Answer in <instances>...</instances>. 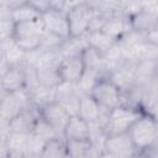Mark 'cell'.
I'll return each instance as SVG.
<instances>
[{"label": "cell", "instance_id": "26", "mask_svg": "<svg viewBox=\"0 0 158 158\" xmlns=\"http://www.w3.org/2000/svg\"><path fill=\"white\" fill-rule=\"evenodd\" d=\"M67 156L70 158H79L85 156L90 151V142L89 139H79V141H64Z\"/></svg>", "mask_w": 158, "mask_h": 158}, {"label": "cell", "instance_id": "38", "mask_svg": "<svg viewBox=\"0 0 158 158\" xmlns=\"http://www.w3.org/2000/svg\"><path fill=\"white\" fill-rule=\"evenodd\" d=\"M98 158H116V157H114L112 154H110L109 152H102Z\"/></svg>", "mask_w": 158, "mask_h": 158}, {"label": "cell", "instance_id": "4", "mask_svg": "<svg viewBox=\"0 0 158 158\" xmlns=\"http://www.w3.org/2000/svg\"><path fill=\"white\" fill-rule=\"evenodd\" d=\"M94 15L95 11L89 6L88 1H77L75 5L72 9H69V11L67 12L69 36L72 37L84 36L89 30V25Z\"/></svg>", "mask_w": 158, "mask_h": 158}, {"label": "cell", "instance_id": "20", "mask_svg": "<svg viewBox=\"0 0 158 158\" xmlns=\"http://www.w3.org/2000/svg\"><path fill=\"white\" fill-rule=\"evenodd\" d=\"M88 47V43L85 41V37H67L62 41L58 51L63 58H70V57H80L81 53Z\"/></svg>", "mask_w": 158, "mask_h": 158}, {"label": "cell", "instance_id": "30", "mask_svg": "<svg viewBox=\"0 0 158 158\" xmlns=\"http://www.w3.org/2000/svg\"><path fill=\"white\" fill-rule=\"evenodd\" d=\"M15 31V23L12 20H1L0 21V44L12 40Z\"/></svg>", "mask_w": 158, "mask_h": 158}, {"label": "cell", "instance_id": "3", "mask_svg": "<svg viewBox=\"0 0 158 158\" xmlns=\"http://www.w3.org/2000/svg\"><path fill=\"white\" fill-rule=\"evenodd\" d=\"M141 116L142 114L139 110L120 105L110 110L104 131L106 132L107 136L127 133V131L133 125V122Z\"/></svg>", "mask_w": 158, "mask_h": 158}, {"label": "cell", "instance_id": "12", "mask_svg": "<svg viewBox=\"0 0 158 158\" xmlns=\"http://www.w3.org/2000/svg\"><path fill=\"white\" fill-rule=\"evenodd\" d=\"M57 69L62 81L78 83L84 73V64H83L81 57L63 58Z\"/></svg>", "mask_w": 158, "mask_h": 158}, {"label": "cell", "instance_id": "37", "mask_svg": "<svg viewBox=\"0 0 158 158\" xmlns=\"http://www.w3.org/2000/svg\"><path fill=\"white\" fill-rule=\"evenodd\" d=\"M7 94V91L5 90V88L2 86V83H1V78H0V101L4 99V96Z\"/></svg>", "mask_w": 158, "mask_h": 158}, {"label": "cell", "instance_id": "7", "mask_svg": "<svg viewBox=\"0 0 158 158\" xmlns=\"http://www.w3.org/2000/svg\"><path fill=\"white\" fill-rule=\"evenodd\" d=\"M38 114L43 121H46L60 137H63V131L70 118V115L58 102L53 101L40 107Z\"/></svg>", "mask_w": 158, "mask_h": 158}, {"label": "cell", "instance_id": "17", "mask_svg": "<svg viewBox=\"0 0 158 158\" xmlns=\"http://www.w3.org/2000/svg\"><path fill=\"white\" fill-rule=\"evenodd\" d=\"M136 84L148 85L158 80V60H142L135 65Z\"/></svg>", "mask_w": 158, "mask_h": 158}, {"label": "cell", "instance_id": "10", "mask_svg": "<svg viewBox=\"0 0 158 158\" xmlns=\"http://www.w3.org/2000/svg\"><path fill=\"white\" fill-rule=\"evenodd\" d=\"M38 117V110L33 106H28L11 121H9L10 132L17 135H32Z\"/></svg>", "mask_w": 158, "mask_h": 158}, {"label": "cell", "instance_id": "32", "mask_svg": "<svg viewBox=\"0 0 158 158\" xmlns=\"http://www.w3.org/2000/svg\"><path fill=\"white\" fill-rule=\"evenodd\" d=\"M28 5L40 14V16L49 10V0H27Z\"/></svg>", "mask_w": 158, "mask_h": 158}, {"label": "cell", "instance_id": "39", "mask_svg": "<svg viewBox=\"0 0 158 158\" xmlns=\"http://www.w3.org/2000/svg\"><path fill=\"white\" fill-rule=\"evenodd\" d=\"M2 57H4V52H2V48L0 46V59H2Z\"/></svg>", "mask_w": 158, "mask_h": 158}, {"label": "cell", "instance_id": "9", "mask_svg": "<svg viewBox=\"0 0 158 158\" xmlns=\"http://www.w3.org/2000/svg\"><path fill=\"white\" fill-rule=\"evenodd\" d=\"M105 152H109L116 158H135L138 153L128 133L109 136L105 143Z\"/></svg>", "mask_w": 158, "mask_h": 158}, {"label": "cell", "instance_id": "35", "mask_svg": "<svg viewBox=\"0 0 158 158\" xmlns=\"http://www.w3.org/2000/svg\"><path fill=\"white\" fill-rule=\"evenodd\" d=\"M7 156H9V148L6 141L0 139V158H7Z\"/></svg>", "mask_w": 158, "mask_h": 158}, {"label": "cell", "instance_id": "24", "mask_svg": "<svg viewBox=\"0 0 158 158\" xmlns=\"http://www.w3.org/2000/svg\"><path fill=\"white\" fill-rule=\"evenodd\" d=\"M67 156L63 137H56L47 141L40 153V158H64Z\"/></svg>", "mask_w": 158, "mask_h": 158}, {"label": "cell", "instance_id": "19", "mask_svg": "<svg viewBox=\"0 0 158 158\" xmlns=\"http://www.w3.org/2000/svg\"><path fill=\"white\" fill-rule=\"evenodd\" d=\"M100 111H101V106L89 94L80 95L79 110H78V116L80 118H83L88 123H94L98 121Z\"/></svg>", "mask_w": 158, "mask_h": 158}, {"label": "cell", "instance_id": "33", "mask_svg": "<svg viewBox=\"0 0 158 158\" xmlns=\"http://www.w3.org/2000/svg\"><path fill=\"white\" fill-rule=\"evenodd\" d=\"M11 20V9L7 5V0H0V21Z\"/></svg>", "mask_w": 158, "mask_h": 158}, {"label": "cell", "instance_id": "23", "mask_svg": "<svg viewBox=\"0 0 158 158\" xmlns=\"http://www.w3.org/2000/svg\"><path fill=\"white\" fill-rule=\"evenodd\" d=\"M36 75L38 85L46 86V88H57L62 79L59 77L58 69L53 67H40L36 68Z\"/></svg>", "mask_w": 158, "mask_h": 158}, {"label": "cell", "instance_id": "34", "mask_svg": "<svg viewBox=\"0 0 158 158\" xmlns=\"http://www.w3.org/2000/svg\"><path fill=\"white\" fill-rule=\"evenodd\" d=\"M144 42L149 44L158 46V28L151 30L147 33H144Z\"/></svg>", "mask_w": 158, "mask_h": 158}, {"label": "cell", "instance_id": "8", "mask_svg": "<svg viewBox=\"0 0 158 158\" xmlns=\"http://www.w3.org/2000/svg\"><path fill=\"white\" fill-rule=\"evenodd\" d=\"M44 31L53 33L58 36L62 40H65L69 37V27H68V20H67V14L62 11H57L53 9H49L48 11L43 12L40 16Z\"/></svg>", "mask_w": 158, "mask_h": 158}, {"label": "cell", "instance_id": "21", "mask_svg": "<svg viewBox=\"0 0 158 158\" xmlns=\"http://www.w3.org/2000/svg\"><path fill=\"white\" fill-rule=\"evenodd\" d=\"M80 57H81V60L84 64V69L99 72L101 74V77L107 78L105 74V70H104V56L102 54H100L99 52H96L95 49H93L90 47H86Z\"/></svg>", "mask_w": 158, "mask_h": 158}, {"label": "cell", "instance_id": "31", "mask_svg": "<svg viewBox=\"0 0 158 158\" xmlns=\"http://www.w3.org/2000/svg\"><path fill=\"white\" fill-rule=\"evenodd\" d=\"M142 60H158V46L144 42L139 52V62Z\"/></svg>", "mask_w": 158, "mask_h": 158}, {"label": "cell", "instance_id": "36", "mask_svg": "<svg viewBox=\"0 0 158 158\" xmlns=\"http://www.w3.org/2000/svg\"><path fill=\"white\" fill-rule=\"evenodd\" d=\"M100 154L99 153H96L95 151H93L91 149V147H90V151H89V153L88 154H85V156H81V157H79V158H98Z\"/></svg>", "mask_w": 158, "mask_h": 158}, {"label": "cell", "instance_id": "13", "mask_svg": "<svg viewBox=\"0 0 158 158\" xmlns=\"http://www.w3.org/2000/svg\"><path fill=\"white\" fill-rule=\"evenodd\" d=\"M2 86L7 93H17L25 90L26 86V75L23 64L10 67L6 73L1 77Z\"/></svg>", "mask_w": 158, "mask_h": 158}, {"label": "cell", "instance_id": "11", "mask_svg": "<svg viewBox=\"0 0 158 158\" xmlns=\"http://www.w3.org/2000/svg\"><path fill=\"white\" fill-rule=\"evenodd\" d=\"M135 65L132 63H122L118 67H116L110 74L109 79L110 81L122 93L136 84L135 79Z\"/></svg>", "mask_w": 158, "mask_h": 158}, {"label": "cell", "instance_id": "27", "mask_svg": "<svg viewBox=\"0 0 158 158\" xmlns=\"http://www.w3.org/2000/svg\"><path fill=\"white\" fill-rule=\"evenodd\" d=\"M27 139H28V135L11 133L9 136V138L6 139L9 153L25 156L26 154V147H27Z\"/></svg>", "mask_w": 158, "mask_h": 158}, {"label": "cell", "instance_id": "6", "mask_svg": "<svg viewBox=\"0 0 158 158\" xmlns=\"http://www.w3.org/2000/svg\"><path fill=\"white\" fill-rule=\"evenodd\" d=\"M28 106L32 105L30 101V95L26 90L7 93L0 101V117L9 122Z\"/></svg>", "mask_w": 158, "mask_h": 158}, {"label": "cell", "instance_id": "1", "mask_svg": "<svg viewBox=\"0 0 158 158\" xmlns=\"http://www.w3.org/2000/svg\"><path fill=\"white\" fill-rule=\"evenodd\" d=\"M133 146L137 152H141L146 148L157 144L158 138V123L157 118L142 115L138 117L133 125L127 131Z\"/></svg>", "mask_w": 158, "mask_h": 158}, {"label": "cell", "instance_id": "14", "mask_svg": "<svg viewBox=\"0 0 158 158\" xmlns=\"http://www.w3.org/2000/svg\"><path fill=\"white\" fill-rule=\"evenodd\" d=\"M130 30H131L130 19L127 16L122 15L120 11H117L116 14L106 17L105 22L102 25V28H101L102 32L109 35L115 41L118 40L123 33H126Z\"/></svg>", "mask_w": 158, "mask_h": 158}, {"label": "cell", "instance_id": "18", "mask_svg": "<svg viewBox=\"0 0 158 158\" xmlns=\"http://www.w3.org/2000/svg\"><path fill=\"white\" fill-rule=\"evenodd\" d=\"M85 41L88 43V47L95 49L100 54L107 53L116 43L114 38H111L109 35H106L102 31H94V32H86L84 35Z\"/></svg>", "mask_w": 158, "mask_h": 158}, {"label": "cell", "instance_id": "15", "mask_svg": "<svg viewBox=\"0 0 158 158\" xmlns=\"http://www.w3.org/2000/svg\"><path fill=\"white\" fill-rule=\"evenodd\" d=\"M64 141H79V139H89V123L77 116H70L67 126L63 131Z\"/></svg>", "mask_w": 158, "mask_h": 158}, {"label": "cell", "instance_id": "25", "mask_svg": "<svg viewBox=\"0 0 158 158\" xmlns=\"http://www.w3.org/2000/svg\"><path fill=\"white\" fill-rule=\"evenodd\" d=\"M38 17H40V14L28 5L27 0H22L17 6L11 9V20L14 21V23L31 21Z\"/></svg>", "mask_w": 158, "mask_h": 158}, {"label": "cell", "instance_id": "2", "mask_svg": "<svg viewBox=\"0 0 158 158\" xmlns=\"http://www.w3.org/2000/svg\"><path fill=\"white\" fill-rule=\"evenodd\" d=\"M43 32H44V27L41 19L38 17L36 20L15 23L12 40L22 52L28 53V52L38 51L41 36Z\"/></svg>", "mask_w": 158, "mask_h": 158}, {"label": "cell", "instance_id": "29", "mask_svg": "<svg viewBox=\"0 0 158 158\" xmlns=\"http://www.w3.org/2000/svg\"><path fill=\"white\" fill-rule=\"evenodd\" d=\"M62 38H59L58 36L49 33L47 31H44L41 36V41H40V51L46 52V51H54L58 49L60 43H62Z\"/></svg>", "mask_w": 158, "mask_h": 158}, {"label": "cell", "instance_id": "16", "mask_svg": "<svg viewBox=\"0 0 158 158\" xmlns=\"http://www.w3.org/2000/svg\"><path fill=\"white\" fill-rule=\"evenodd\" d=\"M130 19V26L131 30H135L141 33H147L151 30L158 28V14L157 12H149L141 10L139 12L135 14Z\"/></svg>", "mask_w": 158, "mask_h": 158}, {"label": "cell", "instance_id": "28", "mask_svg": "<svg viewBox=\"0 0 158 158\" xmlns=\"http://www.w3.org/2000/svg\"><path fill=\"white\" fill-rule=\"evenodd\" d=\"M38 115H40V114H38ZM32 133L36 135V136H38V137H41V138L44 139V141H49V139H52V138L60 137V136H59L46 121H43L41 117H38L37 123H36L35 130H33Z\"/></svg>", "mask_w": 158, "mask_h": 158}, {"label": "cell", "instance_id": "22", "mask_svg": "<svg viewBox=\"0 0 158 158\" xmlns=\"http://www.w3.org/2000/svg\"><path fill=\"white\" fill-rule=\"evenodd\" d=\"M28 95L31 105L38 110L40 107L56 101V88H46L38 85L32 91H30Z\"/></svg>", "mask_w": 158, "mask_h": 158}, {"label": "cell", "instance_id": "40", "mask_svg": "<svg viewBox=\"0 0 158 158\" xmlns=\"http://www.w3.org/2000/svg\"><path fill=\"white\" fill-rule=\"evenodd\" d=\"M64 158H70V157H69V156H65V157H64Z\"/></svg>", "mask_w": 158, "mask_h": 158}, {"label": "cell", "instance_id": "5", "mask_svg": "<svg viewBox=\"0 0 158 158\" xmlns=\"http://www.w3.org/2000/svg\"><path fill=\"white\" fill-rule=\"evenodd\" d=\"M101 107L112 110L121 105V91L109 78H100L89 94Z\"/></svg>", "mask_w": 158, "mask_h": 158}]
</instances>
